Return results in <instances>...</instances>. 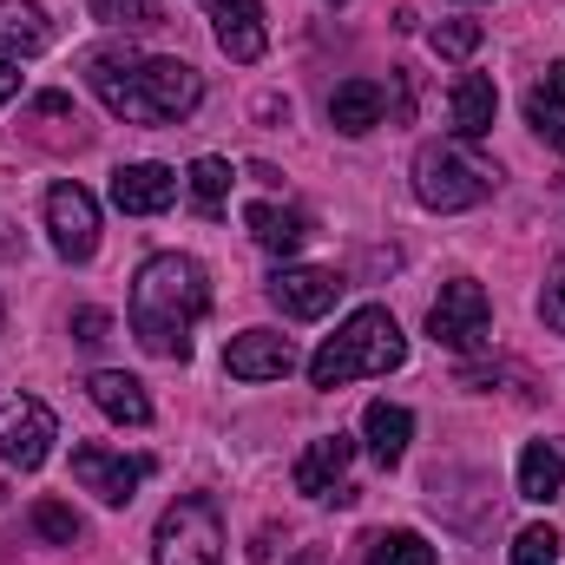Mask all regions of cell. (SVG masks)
Returning <instances> with one entry per match:
<instances>
[{"mask_svg": "<svg viewBox=\"0 0 565 565\" xmlns=\"http://www.w3.org/2000/svg\"><path fill=\"white\" fill-rule=\"evenodd\" d=\"M53 40V20L40 0H0V60H33L46 53Z\"/></svg>", "mask_w": 565, "mask_h": 565, "instance_id": "cell-18", "label": "cell"}, {"mask_svg": "<svg viewBox=\"0 0 565 565\" xmlns=\"http://www.w3.org/2000/svg\"><path fill=\"white\" fill-rule=\"evenodd\" d=\"M369 565H434V546H427L422 533H382V540H369Z\"/></svg>", "mask_w": 565, "mask_h": 565, "instance_id": "cell-24", "label": "cell"}, {"mask_svg": "<svg viewBox=\"0 0 565 565\" xmlns=\"http://www.w3.org/2000/svg\"><path fill=\"white\" fill-rule=\"evenodd\" d=\"M93 7V20H106V26H151L158 20V0H86Z\"/></svg>", "mask_w": 565, "mask_h": 565, "instance_id": "cell-27", "label": "cell"}, {"mask_svg": "<svg viewBox=\"0 0 565 565\" xmlns=\"http://www.w3.org/2000/svg\"><path fill=\"white\" fill-rule=\"evenodd\" d=\"M349 460H355V440H349V434H322V440H309V447L296 454V493L349 507V500H355V487H349Z\"/></svg>", "mask_w": 565, "mask_h": 565, "instance_id": "cell-10", "label": "cell"}, {"mask_svg": "<svg viewBox=\"0 0 565 565\" xmlns=\"http://www.w3.org/2000/svg\"><path fill=\"white\" fill-rule=\"evenodd\" d=\"M264 289H270V302H277L289 322H316V316H329V309H335L342 277H335V270H309V264H282Z\"/></svg>", "mask_w": 565, "mask_h": 565, "instance_id": "cell-11", "label": "cell"}, {"mask_svg": "<svg viewBox=\"0 0 565 565\" xmlns=\"http://www.w3.org/2000/svg\"><path fill=\"white\" fill-rule=\"evenodd\" d=\"M244 231H250L270 257H296L302 237H309V217L289 211V204H244Z\"/></svg>", "mask_w": 565, "mask_h": 565, "instance_id": "cell-19", "label": "cell"}, {"mask_svg": "<svg viewBox=\"0 0 565 565\" xmlns=\"http://www.w3.org/2000/svg\"><path fill=\"white\" fill-rule=\"evenodd\" d=\"M427 335H434L440 349H454V355L487 349V342H493V302H487V289L473 277L440 282V296H434V309H427Z\"/></svg>", "mask_w": 565, "mask_h": 565, "instance_id": "cell-6", "label": "cell"}, {"mask_svg": "<svg viewBox=\"0 0 565 565\" xmlns=\"http://www.w3.org/2000/svg\"><path fill=\"white\" fill-rule=\"evenodd\" d=\"M106 329H113L106 309H79V316H73V335H79V342H106Z\"/></svg>", "mask_w": 565, "mask_h": 565, "instance_id": "cell-30", "label": "cell"}, {"mask_svg": "<svg viewBox=\"0 0 565 565\" xmlns=\"http://www.w3.org/2000/svg\"><path fill=\"white\" fill-rule=\"evenodd\" d=\"M86 86L99 93L106 113H119V119H132V126H178V119H191L198 99H204L198 66H184V60H145L132 46H99V53H86Z\"/></svg>", "mask_w": 565, "mask_h": 565, "instance_id": "cell-2", "label": "cell"}, {"mask_svg": "<svg viewBox=\"0 0 565 565\" xmlns=\"http://www.w3.org/2000/svg\"><path fill=\"white\" fill-rule=\"evenodd\" d=\"M204 316H211V277H204L198 257H184V250L145 257L139 277H132V302H126V322H132L145 355L184 362Z\"/></svg>", "mask_w": 565, "mask_h": 565, "instance_id": "cell-1", "label": "cell"}, {"mask_svg": "<svg viewBox=\"0 0 565 565\" xmlns=\"http://www.w3.org/2000/svg\"><path fill=\"white\" fill-rule=\"evenodd\" d=\"M526 126H533V132L565 158V60H553V66H546V79L526 93Z\"/></svg>", "mask_w": 565, "mask_h": 565, "instance_id": "cell-21", "label": "cell"}, {"mask_svg": "<svg viewBox=\"0 0 565 565\" xmlns=\"http://www.w3.org/2000/svg\"><path fill=\"white\" fill-rule=\"evenodd\" d=\"M408 362V335H402V322L382 309V302H369V309H355L316 355H309V388H322V395H335V388H349V382H369V375H395Z\"/></svg>", "mask_w": 565, "mask_h": 565, "instance_id": "cell-3", "label": "cell"}, {"mask_svg": "<svg viewBox=\"0 0 565 565\" xmlns=\"http://www.w3.org/2000/svg\"><path fill=\"white\" fill-rule=\"evenodd\" d=\"M362 434H369V454H375V467H395V460L408 454V440H415V415H408L402 402H369Z\"/></svg>", "mask_w": 565, "mask_h": 565, "instance_id": "cell-20", "label": "cell"}, {"mask_svg": "<svg viewBox=\"0 0 565 565\" xmlns=\"http://www.w3.org/2000/svg\"><path fill=\"white\" fill-rule=\"evenodd\" d=\"M493 113H500V93L487 73H460L454 93H447V119H454V139H487L493 132Z\"/></svg>", "mask_w": 565, "mask_h": 565, "instance_id": "cell-16", "label": "cell"}, {"mask_svg": "<svg viewBox=\"0 0 565 565\" xmlns=\"http://www.w3.org/2000/svg\"><path fill=\"white\" fill-rule=\"evenodd\" d=\"M151 460L139 454H119V447H99V440H79L73 447V480L99 500V507H132V493L145 487Z\"/></svg>", "mask_w": 565, "mask_h": 565, "instance_id": "cell-7", "label": "cell"}, {"mask_svg": "<svg viewBox=\"0 0 565 565\" xmlns=\"http://www.w3.org/2000/svg\"><path fill=\"white\" fill-rule=\"evenodd\" d=\"M53 440H60V422H53L46 402H33V395H7L0 402V460L7 467L33 473L53 454Z\"/></svg>", "mask_w": 565, "mask_h": 565, "instance_id": "cell-9", "label": "cell"}, {"mask_svg": "<svg viewBox=\"0 0 565 565\" xmlns=\"http://www.w3.org/2000/svg\"><path fill=\"white\" fill-rule=\"evenodd\" d=\"M46 237H53V250L66 264H86L99 250V198L86 184H73V178L53 184L46 191Z\"/></svg>", "mask_w": 565, "mask_h": 565, "instance_id": "cell-8", "label": "cell"}, {"mask_svg": "<svg viewBox=\"0 0 565 565\" xmlns=\"http://www.w3.org/2000/svg\"><path fill=\"white\" fill-rule=\"evenodd\" d=\"M540 316H546V329H559V335H565V270L546 282V296H540Z\"/></svg>", "mask_w": 565, "mask_h": 565, "instance_id": "cell-29", "label": "cell"}, {"mask_svg": "<svg viewBox=\"0 0 565 565\" xmlns=\"http://www.w3.org/2000/svg\"><path fill=\"white\" fill-rule=\"evenodd\" d=\"M151 565H224V520L204 493H178L151 526Z\"/></svg>", "mask_w": 565, "mask_h": 565, "instance_id": "cell-4", "label": "cell"}, {"mask_svg": "<svg viewBox=\"0 0 565 565\" xmlns=\"http://www.w3.org/2000/svg\"><path fill=\"white\" fill-rule=\"evenodd\" d=\"M86 395H93V408H99L106 422H119V427L151 422V395H145L139 375H126V369H99V375L86 382Z\"/></svg>", "mask_w": 565, "mask_h": 565, "instance_id": "cell-15", "label": "cell"}, {"mask_svg": "<svg viewBox=\"0 0 565 565\" xmlns=\"http://www.w3.org/2000/svg\"><path fill=\"white\" fill-rule=\"evenodd\" d=\"M184 184H191V204H198L204 217H217L224 198H231V164H224V158H191Z\"/></svg>", "mask_w": 565, "mask_h": 565, "instance_id": "cell-23", "label": "cell"}, {"mask_svg": "<svg viewBox=\"0 0 565 565\" xmlns=\"http://www.w3.org/2000/svg\"><path fill=\"white\" fill-rule=\"evenodd\" d=\"M0 322H7V302H0Z\"/></svg>", "mask_w": 565, "mask_h": 565, "instance_id": "cell-32", "label": "cell"}, {"mask_svg": "<svg viewBox=\"0 0 565 565\" xmlns=\"http://www.w3.org/2000/svg\"><path fill=\"white\" fill-rule=\"evenodd\" d=\"M20 93V60H0V106Z\"/></svg>", "mask_w": 565, "mask_h": 565, "instance_id": "cell-31", "label": "cell"}, {"mask_svg": "<svg viewBox=\"0 0 565 565\" xmlns=\"http://www.w3.org/2000/svg\"><path fill=\"white\" fill-rule=\"evenodd\" d=\"M33 533H40V540H53V546H79V533H86V526H79V513H73V507L40 500V507H33Z\"/></svg>", "mask_w": 565, "mask_h": 565, "instance_id": "cell-25", "label": "cell"}, {"mask_svg": "<svg viewBox=\"0 0 565 565\" xmlns=\"http://www.w3.org/2000/svg\"><path fill=\"white\" fill-rule=\"evenodd\" d=\"M473 46H480V20H440L434 26V53L440 60H467Z\"/></svg>", "mask_w": 565, "mask_h": 565, "instance_id": "cell-28", "label": "cell"}, {"mask_svg": "<svg viewBox=\"0 0 565 565\" xmlns=\"http://www.w3.org/2000/svg\"><path fill=\"white\" fill-rule=\"evenodd\" d=\"M559 493H565V454L553 440H526V454H520V500L553 507Z\"/></svg>", "mask_w": 565, "mask_h": 565, "instance_id": "cell-22", "label": "cell"}, {"mask_svg": "<svg viewBox=\"0 0 565 565\" xmlns=\"http://www.w3.org/2000/svg\"><path fill=\"white\" fill-rule=\"evenodd\" d=\"M487 191H493V171L487 164H473L460 145L434 139L415 151V198H422L427 211H473V204H487Z\"/></svg>", "mask_w": 565, "mask_h": 565, "instance_id": "cell-5", "label": "cell"}, {"mask_svg": "<svg viewBox=\"0 0 565 565\" xmlns=\"http://www.w3.org/2000/svg\"><path fill=\"white\" fill-rule=\"evenodd\" d=\"M224 369H231L237 382H282V375L296 369V342L277 335V329H244V335H231Z\"/></svg>", "mask_w": 565, "mask_h": 565, "instance_id": "cell-13", "label": "cell"}, {"mask_svg": "<svg viewBox=\"0 0 565 565\" xmlns=\"http://www.w3.org/2000/svg\"><path fill=\"white\" fill-rule=\"evenodd\" d=\"M382 113H388V93H382L375 79H342V86H335V99H329V126H335L342 139L375 132V126H382Z\"/></svg>", "mask_w": 565, "mask_h": 565, "instance_id": "cell-17", "label": "cell"}, {"mask_svg": "<svg viewBox=\"0 0 565 565\" xmlns=\"http://www.w3.org/2000/svg\"><path fill=\"white\" fill-rule=\"evenodd\" d=\"M559 533L553 526H526L520 540H513V565H559Z\"/></svg>", "mask_w": 565, "mask_h": 565, "instance_id": "cell-26", "label": "cell"}, {"mask_svg": "<svg viewBox=\"0 0 565 565\" xmlns=\"http://www.w3.org/2000/svg\"><path fill=\"white\" fill-rule=\"evenodd\" d=\"M211 33H217L224 60H237V66H257L270 46V20L257 0H211Z\"/></svg>", "mask_w": 565, "mask_h": 565, "instance_id": "cell-12", "label": "cell"}, {"mask_svg": "<svg viewBox=\"0 0 565 565\" xmlns=\"http://www.w3.org/2000/svg\"><path fill=\"white\" fill-rule=\"evenodd\" d=\"M113 204H119L126 217H158V211H171V204H178V171H171V164H151V158L119 164V171H113Z\"/></svg>", "mask_w": 565, "mask_h": 565, "instance_id": "cell-14", "label": "cell"}]
</instances>
